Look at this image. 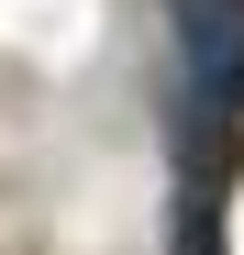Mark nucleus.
I'll use <instances>...</instances> for the list:
<instances>
[{"instance_id": "nucleus-1", "label": "nucleus", "mask_w": 244, "mask_h": 255, "mask_svg": "<svg viewBox=\"0 0 244 255\" xmlns=\"http://www.w3.org/2000/svg\"><path fill=\"white\" fill-rule=\"evenodd\" d=\"M167 45H178L189 133L222 144L233 122H244V0H167Z\"/></svg>"}]
</instances>
